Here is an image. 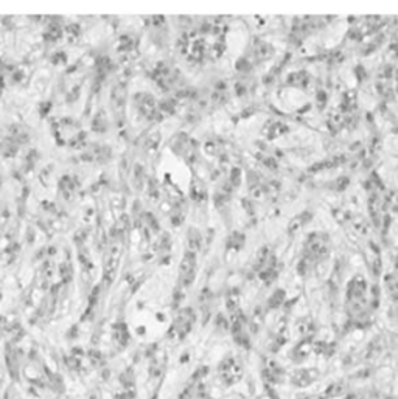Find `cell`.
<instances>
[{
  "label": "cell",
  "instance_id": "6da1fadb",
  "mask_svg": "<svg viewBox=\"0 0 398 399\" xmlns=\"http://www.w3.org/2000/svg\"><path fill=\"white\" fill-rule=\"evenodd\" d=\"M181 270H182V277L187 278V283H190L193 279V275H194V255H191V253L185 255Z\"/></svg>",
  "mask_w": 398,
  "mask_h": 399
}]
</instances>
